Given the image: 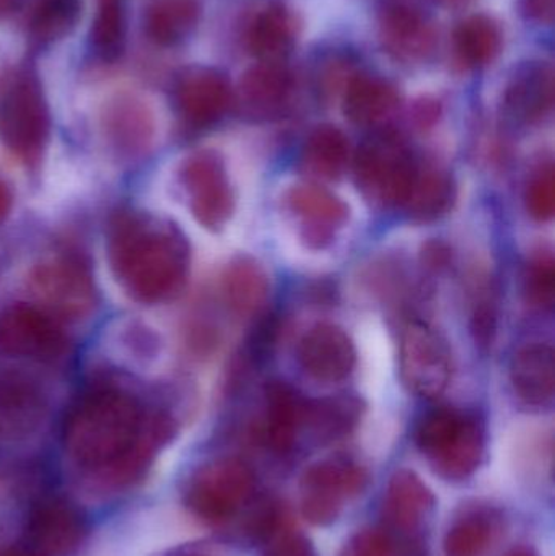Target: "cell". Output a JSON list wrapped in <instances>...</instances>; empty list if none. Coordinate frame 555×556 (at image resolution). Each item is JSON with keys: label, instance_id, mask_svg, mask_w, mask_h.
<instances>
[{"label": "cell", "instance_id": "15", "mask_svg": "<svg viewBox=\"0 0 555 556\" xmlns=\"http://www.w3.org/2000/svg\"><path fill=\"white\" fill-rule=\"evenodd\" d=\"M176 110L192 127L217 123L231 103V88L225 75L211 67L182 68L173 88Z\"/></svg>", "mask_w": 555, "mask_h": 556}, {"label": "cell", "instance_id": "14", "mask_svg": "<svg viewBox=\"0 0 555 556\" xmlns=\"http://www.w3.org/2000/svg\"><path fill=\"white\" fill-rule=\"evenodd\" d=\"M155 129L152 108L139 94H114L101 111L104 140L123 159L146 155L155 139Z\"/></svg>", "mask_w": 555, "mask_h": 556}, {"label": "cell", "instance_id": "42", "mask_svg": "<svg viewBox=\"0 0 555 556\" xmlns=\"http://www.w3.org/2000/svg\"><path fill=\"white\" fill-rule=\"evenodd\" d=\"M166 556H222L215 548L207 545H185V547L175 548Z\"/></svg>", "mask_w": 555, "mask_h": 556}, {"label": "cell", "instance_id": "1", "mask_svg": "<svg viewBox=\"0 0 555 556\" xmlns=\"http://www.w3.org/2000/svg\"><path fill=\"white\" fill-rule=\"evenodd\" d=\"M176 421L114 386L85 392L68 410L62 443L72 460L114 489L139 482L156 454L173 440Z\"/></svg>", "mask_w": 555, "mask_h": 556}, {"label": "cell", "instance_id": "26", "mask_svg": "<svg viewBox=\"0 0 555 556\" xmlns=\"http://www.w3.org/2000/svg\"><path fill=\"white\" fill-rule=\"evenodd\" d=\"M400 103L390 81L375 75H352L345 85L344 113L358 126H375L387 121Z\"/></svg>", "mask_w": 555, "mask_h": 556}, {"label": "cell", "instance_id": "37", "mask_svg": "<svg viewBox=\"0 0 555 556\" xmlns=\"http://www.w3.org/2000/svg\"><path fill=\"white\" fill-rule=\"evenodd\" d=\"M341 556H394V552L380 529H362L345 542Z\"/></svg>", "mask_w": 555, "mask_h": 556}, {"label": "cell", "instance_id": "33", "mask_svg": "<svg viewBox=\"0 0 555 556\" xmlns=\"http://www.w3.org/2000/svg\"><path fill=\"white\" fill-rule=\"evenodd\" d=\"M127 41L126 9L123 0H98L88 45L101 64H114L124 54Z\"/></svg>", "mask_w": 555, "mask_h": 556}, {"label": "cell", "instance_id": "35", "mask_svg": "<svg viewBox=\"0 0 555 556\" xmlns=\"http://www.w3.org/2000/svg\"><path fill=\"white\" fill-rule=\"evenodd\" d=\"M527 291L530 300L541 307H551L555 298V261L553 253L541 251L528 267Z\"/></svg>", "mask_w": 555, "mask_h": 556}, {"label": "cell", "instance_id": "7", "mask_svg": "<svg viewBox=\"0 0 555 556\" xmlns=\"http://www.w3.org/2000/svg\"><path fill=\"white\" fill-rule=\"evenodd\" d=\"M354 169L358 191L381 208L404 204L417 172L406 143L390 130L375 134L362 143Z\"/></svg>", "mask_w": 555, "mask_h": 556}, {"label": "cell", "instance_id": "16", "mask_svg": "<svg viewBox=\"0 0 555 556\" xmlns=\"http://www.w3.org/2000/svg\"><path fill=\"white\" fill-rule=\"evenodd\" d=\"M299 359L306 375L316 381L338 382L348 378L357 353L349 333L335 324H318L303 337Z\"/></svg>", "mask_w": 555, "mask_h": 556}, {"label": "cell", "instance_id": "39", "mask_svg": "<svg viewBox=\"0 0 555 556\" xmlns=\"http://www.w3.org/2000/svg\"><path fill=\"white\" fill-rule=\"evenodd\" d=\"M518 10L528 22L551 25L554 22L555 0H518Z\"/></svg>", "mask_w": 555, "mask_h": 556}, {"label": "cell", "instance_id": "41", "mask_svg": "<svg viewBox=\"0 0 555 556\" xmlns=\"http://www.w3.org/2000/svg\"><path fill=\"white\" fill-rule=\"evenodd\" d=\"M424 266L430 270H442L449 266L450 263V250L446 244L440 243V241H432L427 244L426 250L422 253Z\"/></svg>", "mask_w": 555, "mask_h": 556}, {"label": "cell", "instance_id": "21", "mask_svg": "<svg viewBox=\"0 0 555 556\" xmlns=\"http://www.w3.org/2000/svg\"><path fill=\"white\" fill-rule=\"evenodd\" d=\"M266 417L263 438L277 454L292 453L303 431V414L306 401L283 381H270L266 386Z\"/></svg>", "mask_w": 555, "mask_h": 556}, {"label": "cell", "instance_id": "28", "mask_svg": "<svg viewBox=\"0 0 555 556\" xmlns=\"http://www.w3.org/2000/svg\"><path fill=\"white\" fill-rule=\"evenodd\" d=\"M84 0H26L25 28L29 42L48 48L67 38L81 18Z\"/></svg>", "mask_w": 555, "mask_h": 556}, {"label": "cell", "instance_id": "36", "mask_svg": "<svg viewBox=\"0 0 555 556\" xmlns=\"http://www.w3.org/2000/svg\"><path fill=\"white\" fill-rule=\"evenodd\" d=\"M263 556H318L315 545L302 532L280 528L266 542Z\"/></svg>", "mask_w": 555, "mask_h": 556}, {"label": "cell", "instance_id": "38", "mask_svg": "<svg viewBox=\"0 0 555 556\" xmlns=\"http://www.w3.org/2000/svg\"><path fill=\"white\" fill-rule=\"evenodd\" d=\"M497 327V316H495L494 306L489 301L479 303L472 316V333H475L476 343L481 349H489L495 336Z\"/></svg>", "mask_w": 555, "mask_h": 556}, {"label": "cell", "instance_id": "40", "mask_svg": "<svg viewBox=\"0 0 555 556\" xmlns=\"http://www.w3.org/2000/svg\"><path fill=\"white\" fill-rule=\"evenodd\" d=\"M440 113H442L440 101L433 100V98L424 97L414 104V119H416L417 126L424 127V129L433 126L439 121Z\"/></svg>", "mask_w": 555, "mask_h": 556}, {"label": "cell", "instance_id": "34", "mask_svg": "<svg viewBox=\"0 0 555 556\" xmlns=\"http://www.w3.org/2000/svg\"><path fill=\"white\" fill-rule=\"evenodd\" d=\"M527 208L531 217L540 222H547L554 217L555 212V172L553 163L541 166L533 176L525 194Z\"/></svg>", "mask_w": 555, "mask_h": 556}, {"label": "cell", "instance_id": "5", "mask_svg": "<svg viewBox=\"0 0 555 556\" xmlns=\"http://www.w3.org/2000/svg\"><path fill=\"white\" fill-rule=\"evenodd\" d=\"M437 500L414 470L400 469L388 480L381 503V529L394 556H429L430 526Z\"/></svg>", "mask_w": 555, "mask_h": 556}, {"label": "cell", "instance_id": "19", "mask_svg": "<svg viewBox=\"0 0 555 556\" xmlns=\"http://www.w3.org/2000/svg\"><path fill=\"white\" fill-rule=\"evenodd\" d=\"M293 75L279 62H261L241 75L238 103L248 116L267 119L277 116L289 103Z\"/></svg>", "mask_w": 555, "mask_h": 556}, {"label": "cell", "instance_id": "47", "mask_svg": "<svg viewBox=\"0 0 555 556\" xmlns=\"http://www.w3.org/2000/svg\"><path fill=\"white\" fill-rule=\"evenodd\" d=\"M439 2L446 7H462L472 2V0H439Z\"/></svg>", "mask_w": 555, "mask_h": 556}, {"label": "cell", "instance_id": "44", "mask_svg": "<svg viewBox=\"0 0 555 556\" xmlns=\"http://www.w3.org/2000/svg\"><path fill=\"white\" fill-rule=\"evenodd\" d=\"M23 5V0H0V22Z\"/></svg>", "mask_w": 555, "mask_h": 556}, {"label": "cell", "instance_id": "13", "mask_svg": "<svg viewBox=\"0 0 555 556\" xmlns=\"http://www.w3.org/2000/svg\"><path fill=\"white\" fill-rule=\"evenodd\" d=\"M85 532L80 509L59 496L36 503L26 522L28 547L39 556H71L84 542Z\"/></svg>", "mask_w": 555, "mask_h": 556}, {"label": "cell", "instance_id": "29", "mask_svg": "<svg viewBox=\"0 0 555 556\" xmlns=\"http://www.w3.org/2000/svg\"><path fill=\"white\" fill-rule=\"evenodd\" d=\"M222 290L225 303L237 316H254L269 296V277L254 261L238 260L225 270Z\"/></svg>", "mask_w": 555, "mask_h": 556}, {"label": "cell", "instance_id": "3", "mask_svg": "<svg viewBox=\"0 0 555 556\" xmlns=\"http://www.w3.org/2000/svg\"><path fill=\"white\" fill-rule=\"evenodd\" d=\"M51 136V113L41 80L29 65L13 68L0 84V140L25 165L41 162Z\"/></svg>", "mask_w": 555, "mask_h": 556}, {"label": "cell", "instance_id": "11", "mask_svg": "<svg viewBox=\"0 0 555 556\" xmlns=\"http://www.w3.org/2000/svg\"><path fill=\"white\" fill-rule=\"evenodd\" d=\"M67 352L58 319L35 304H13L0 313V353L12 358L54 363Z\"/></svg>", "mask_w": 555, "mask_h": 556}, {"label": "cell", "instance_id": "22", "mask_svg": "<svg viewBox=\"0 0 555 556\" xmlns=\"http://www.w3.org/2000/svg\"><path fill=\"white\" fill-rule=\"evenodd\" d=\"M515 392L525 404L533 407L550 405L555 392V359L553 346L530 343L515 353L510 366Z\"/></svg>", "mask_w": 555, "mask_h": 556}, {"label": "cell", "instance_id": "30", "mask_svg": "<svg viewBox=\"0 0 555 556\" xmlns=\"http://www.w3.org/2000/svg\"><path fill=\"white\" fill-rule=\"evenodd\" d=\"M349 155L351 149L344 132L338 127L325 124L316 127L306 139L302 152V166L313 178L335 181L344 175Z\"/></svg>", "mask_w": 555, "mask_h": 556}, {"label": "cell", "instance_id": "27", "mask_svg": "<svg viewBox=\"0 0 555 556\" xmlns=\"http://www.w3.org/2000/svg\"><path fill=\"white\" fill-rule=\"evenodd\" d=\"M364 414V404L355 395L341 394L306 402L303 430H308L319 444L348 437Z\"/></svg>", "mask_w": 555, "mask_h": 556}, {"label": "cell", "instance_id": "8", "mask_svg": "<svg viewBox=\"0 0 555 556\" xmlns=\"http://www.w3.org/2000/svg\"><path fill=\"white\" fill-rule=\"evenodd\" d=\"M28 293L35 306L54 319H81L97 304L90 269L74 253L52 254L39 261L29 270Z\"/></svg>", "mask_w": 555, "mask_h": 556}, {"label": "cell", "instance_id": "9", "mask_svg": "<svg viewBox=\"0 0 555 556\" xmlns=\"http://www.w3.org/2000/svg\"><path fill=\"white\" fill-rule=\"evenodd\" d=\"M368 472L348 456H332L312 464L300 479V511L316 528H328L344 515L349 503L368 485Z\"/></svg>", "mask_w": 555, "mask_h": 556}, {"label": "cell", "instance_id": "2", "mask_svg": "<svg viewBox=\"0 0 555 556\" xmlns=\"http://www.w3.org/2000/svg\"><path fill=\"white\" fill-rule=\"evenodd\" d=\"M106 253L113 276L139 303L155 304L181 290L189 269V247L165 218L124 207L108 222Z\"/></svg>", "mask_w": 555, "mask_h": 556}, {"label": "cell", "instance_id": "43", "mask_svg": "<svg viewBox=\"0 0 555 556\" xmlns=\"http://www.w3.org/2000/svg\"><path fill=\"white\" fill-rule=\"evenodd\" d=\"M13 198L10 186L0 178V224L9 217L10 211H12Z\"/></svg>", "mask_w": 555, "mask_h": 556}, {"label": "cell", "instance_id": "17", "mask_svg": "<svg viewBox=\"0 0 555 556\" xmlns=\"http://www.w3.org/2000/svg\"><path fill=\"white\" fill-rule=\"evenodd\" d=\"M380 41L391 58L416 64L432 54L437 36L419 10L407 3H391L380 15Z\"/></svg>", "mask_w": 555, "mask_h": 556}, {"label": "cell", "instance_id": "12", "mask_svg": "<svg viewBox=\"0 0 555 556\" xmlns=\"http://www.w3.org/2000/svg\"><path fill=\"white\" fill-rule=\"evenodd\" d=\"M182 186L195 220L207 230H222L235 211V195L224 160L214 150H201L182 166Z\"/></svg>", "mask_w": 555, "mask_h": 556}, {"label": "cell", "instance_id": "23", "mask_svg": "<svg viewBox=\"0 0 555 556\" xmlns=\"http://www.w3.org/2000/svg\"><path fill=\"white\" fill-rule=\"evenodd\" d=\"M201 13L199 0H150L142 15L143 35L159 48H175L191 38Z\"/></svg>", "mask_w": 555, "mask_h": 556}, {"label": "cell", "instance_id": "4", "mask_svg": "<svg viewBox=\"0 0 555 556\" xmlns=\"http://www.w3.org/2000/svg\"><path fill=\"white\" fill-rule=\"evenodd\" d=\"M416 443L437 476L446 482H465L484 460V425L475 415L440 408L420 421Z\"/></svg>", "mask_w": 555, "mask_h": 556}, {"label": "cell", "instance_id": "32", "mask_svg": "<svg viewBox=\"0 0 555 556\" xmlns=\"http://www.w3.org/2000/svg\"><path fill=\"white\" fill-rule=\"evenodd\" d=\"M504 45L501 25L492 16L472 15L456 26L453 46L466 67H484L491 64Z\"/></svg>", "mask_w": 555, "mask_h": 556}, {"label": "cell", "instance_id": "18", "mask_svg": "<svg viewBox=\"0 0 555 556\" xmlns=\"http://www.w3.org/2000/svg\"><path fill=\"white\" fill-rule=\"evenodd\" d=\"M289 205L303 224V240L316 250L335 240L336 230L349 218V207L332 192L315 185L297 186L289 192Z\"/></svg>", "mask_w": 555, "mask_h": 556}, {"label": "cell", "instance_id": "25", "mask_svg": "<svg viewBox=\"0 0 555 556\" xmlns=\"http://www.w3.org/2000/svg\"><path fill=\"white\" fill-rule=\"evenodd\" d=\"M501 513L491 506L463 509L443 539L446 556H484L501 534Z\"/></svg>", "mask_w": 555, "mask_h": 556}, {"label": "cell", "instance_id": "24", "mask_svg": "<svg viewBox=\"0 0 555 556\" xmlns=\"http://www.w3.org/2000/svg\"><path fill=\"white\" fill-rule=\"evenodd\" d=\"M297 28L295 15L286 5L270 3L248 23L244 45L261 61L279 62L295 42Z\"/></svg>", "mask_w": 555, "mask_h": 556}, {"label": "cell", "instance_id": "45", "mask_svg": "<svg viewBox=\"0 0 555 556\" xmlns=\"http://www.w3.org/2000/svg\"><path fill=\"white\" fill-rule=\"evenodd\" d=\"M0 556H39L31 551V548L26 545H12V547H5L0 551Z\"/></svg>", "mask_w": 555, "mask_h": 556}, {"label": "cell", "instance_id": "46", "mask_svg": "<svg viewBox=\"0 0 555 556\" xmlns=\"http://www.w3.org/2000/svg\"><path fill=\"white\" fill-rule=\"evenodd\" d=\"M504 556H540L537 554V551L531 547H527V545H520V547L512 548Z\"/></svg>", "mask_w": 555, "mask_h": 556}, {"label": "cell", "instance_id": "31", "mask_svg": "<svg viewBox=\"0 0 555 556\" xmlns=\"http://www.w3.org/2000/svg\"><path fill=\"white\" fill-rule=\"evenodd\" d=\"M456 188L452 176L442 169L416 172L403 207L414 222L427 224L449 214L455 202Z\"/></svg>", "mask_w": 555, "mask_h": 556}, {"label": "cell", "instance_id": "6", "mask_svg": "<svg viewBox=\"0 0 555 556\" xmlns=\"http://www.w3.org/2000/svg\"><path fill=\"white\" fill-rule=\"evenodd\" d=\"M256 496V479L240 459H217L199 467L186 482V508L209 526L228 525Z\"/></svg>", "mask_w": 555, "mask_h": 556}, {"label": "cell", "instance_id": "20", "mask_svg": "<svg viewBox=\"0 0 555 556\" xmlns=\"http://www.w3.org/2000/svg\"><path fill=\"white\" fill-rule=\"evenodd\" d=\"M554 72L547 62L521 64L504 94V110L518 123H534L553 106Z\"/></svg>", "mask_w": 555, "mask_h": 556}, {"label": "cell", "instance_id": "10", "mask_svg": "<svg viewBox=\"0 0 555 556\" xmlns=\"http://www.w3.org/2000/svg\"><path fill=\"white\" fill-rule=\"evenodd\" d=\"M401 376L411 391L436 399L452 379V353L443 337L422 320H411L401 336Z\"/></svg>", "mask_w": 555, "mask_h": 556}]
</instances>
